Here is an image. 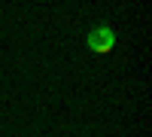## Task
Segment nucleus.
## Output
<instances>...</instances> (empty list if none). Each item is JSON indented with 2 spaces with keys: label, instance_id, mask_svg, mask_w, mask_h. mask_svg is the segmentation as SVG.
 I'll return each mask as SVG.
<instances>
[{
  "label": "nucleus",
  "instance_id": "nucleus-1",
  "mask_svg": "<svg viewBox=\"0 0 152 137\" xmlns=\"http://www.w3.org/2000/svg\"><path fill=\"white\" fill-rule=\"evenodd\" d=\"M85 43H88V49H91V52L107 55L110 49H116V31H113L110 24H97V28H91V31H88Z\"/></svg>",
  "mask_w": 152,
  "mask_h": 137
}]
</instances>
